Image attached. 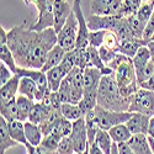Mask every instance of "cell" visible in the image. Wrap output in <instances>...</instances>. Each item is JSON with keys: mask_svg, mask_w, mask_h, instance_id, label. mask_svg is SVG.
I'll use <instances>...</instances> for the list:
<instances>
[{"mask_svg": "<svg viewBox=\"0 0 154 154\" xmlns=\"http://www.w3.org/2000/svg\"><path fill=\"white\" fill-rule=\"evenodd\" d=\"M57 43L58 37L53 27L43 31H33L20 25L8 32L6 45L14 54L16 66L20 68L41 69L48 52Z\"/></svg>", "mask_w": 154, "mask_h": 154, "instance_id": "1", "label": "cell"}, {"mask_svg": "<svg viewBox=\"0 0 154 154\" xmlns=\"http://www.w3.org/2000/svg\"><path fill=\"white\" fill-rule=\"evenodd\" d=\"M130 104L131 99L125 97L121 94L115 74L112 73L102 76L99 84L97 105L112 111H128Z\"/></svg>", "mask_w": 154, "mask_h": 154, "instance_id": "2", "label": "cell"}, {"mask_svg": "<svg viewBox=\"0 0 154 154\" xmlns=\"http://www.w3.org/2000/svg\"><path fill=\"white\" fill-rule=\"evenodd\" d=\"M115 78L119 84L120 91L125 97L131 99L132 95L139 89V84L137 80V74L133 66L132 58L127 57L120 66L113 72Z\"/></svg>", "mask_w": 154, "mask_h": 154, "instance_id": "3", "label": "cell"}, {"mask_svg": "<svg viewBox=\"0 0 154 154\" xmlns=\"http://www.w3.org/2000/svg\"><path fill=\"white\" fill-rule=\"evenodd\" d=\"M94 112L100 128L101 130H107V131L116 125L126 123L133 116V112H130V111H112V110L104 109L99 105L94 109Z\"/></svg>", "mask_w": 154, "mask_h": 154, "instance_id": "4", "label": "cell"}, {"mask_svg": "<svg viewBox=\"0 0 154 154\" xmlns=\"http://www.w3.org/2000/svg\"><path fill=\"white\" fill-rule=\"evenodd\" d=\"M128 111L143 113L149 117L154 116V91L139 88L131 97V104Z\"/></svg>", "mask_w": 154, "mask_h": 154, "instance_id": "5", "label": "cell"}, {"mask_svg": "<svg viewBox=\"0 0 154 154\" xmlns=\"http://www.w3.org/2000/svg\"><path fill=\"white\" fill-rule=\"evenodd\" d=\"M53 4L54 0H37L33 5L38 10V16L36 22L30 27L33 31H43L53 27L54 16H53Z\"/></svg>", "mask_w": 154, "mask_h": 154, "instance_id": "6", "label": "cell"}, {"mask_svg": "<svg viewBox=\"0 0 154 154\" xmlns=\"http://www.w3.org/2000/svg\"><path fill=\"white\" fill-rule=\"evenodd\" d=\"M76 36H78V19H76L74 11L68 17L67 22L64 23L62 30L57 33L58 45L66 51L70 52L75 48L76 45Z\"/></svg>", "mask_w": 154, "mask_h": 154, "instance_id": "7", "label": "cell"}, {"mask_svg": "<svg viewBox=\"0 0 154 154\" xmlns=\"http://www.w3.org/2000/svg\"><path fill=\"white\" fill-rule=\"evenodd\" d=\"M73 11L78 19V36H76L75 48H86L89 46V33L86 19L82 10V0H73Z\"/></svg>", "mask_w": 154, "mask_h": 154, "instance_id": "8", "label": "cell"}, {"mask_svg": "<svg viewBox=\"0 0 154 154\" xmlns=\"http://www.w3.org/2000/svg\"><path fill=\"white\" fill-rule=\"evenodd\" d=\"M123 0H91L90 11L93 15L119 16Z\"/></svg>", "mask_w": 154, "mask_h": 154, "instance_id": "9", "label": "cell"}, {"mask_svg": "<svg viewBox=\"0 0 154 154\" xmlns=\"http://www.w3.org/2000/svg\"><path fill=\"white\" fill-rule=\"evenodd\" d=\"M70 138L73 140L75 153H82L89 147L88 132H86V125H85L84 116L73 122V130L70 133Z\"/></svg>", "mask_w": 154, "mask_h": 154, "instance_id": "10", "label": "cell"}, {"mask_svg": "<svg viewBox=\"0 0 154 154\" xmlns=\"http://www.w3.org/2000/svg\"><path fill=\"white\" fill-rule=\"evenodd\" d=\"M72 12H73V6H70V4L67 2V0H54V4H53V16H54L53 29L56 30L57 33L62 30V27L64 26V23L67 22V20L70 16Z\"/></svg>", "mask_w": 154, "mask_h": 154, "instance_id": "11", "label": "cell"}, {"mask_svg": "<svg viewBox=\"0 0 154 154\" xmlns=\"http://www.w3.org/2000/svg\"><path fill=\"white\" fill-rule=\"evenodd\" d=\"M120 16H102V15H93L90 14L86 19L88 27L90 31H113Z\"/></svg>", "mask_w": 154, "mask_h": 154, "instance_id": "12", "label": "cell"}, {"mask_svg": "<svg viewBox=\"0 0 154 154\" xmlns=\"http://www.w3.org/2000/svg\"><path fill=\"white\" fill-rule=\"evenodd\" d=\"M113 70L106 67L105 69H99L95 67H88L84 69V90L99 89L101 78L106 74H112Z\"/></svg>", "mask_w": 154, "mask_h": 154, "instance_id": "13", "label": "cell"}, {"mask_svg": "<svg viewBox=\"0 0 154 154\" xmlns=\"http://www.w3.org/2000/svg\"><path fill=\"white\" fill-rule=\"evenodd\" d=\"M149 121H150L149 116H146V115H143V113L133 112V116L126 122V126L128 127V130L131 131L132 134L142 133V134L148 136Z\"/></svg>", "mask_w": 154, "mask_h": 154, "instance_id": "14", "label": "cell"}, {"mask_svg": "<svg viewBox=\"0 0 154 154\" xmlns=\"http://www.w3.org/2000/svg\"><path fill=\"white\" fill-rule=\"evenodd\" d=\"M19 84L20 76L14 75L6 84L0 86V104H4L16 97V93H19Z\"/></svg>", "mask_w": 154, "mask_h": 154, "instance_id": "15", "label": "cell"}, {"mask_svg": "<svg viewBox=\"0 0 154 154\" xmlns=\"http://www.w3.org/2000/svg\"><path fill=\"white\" fill-rule=\"evenodd\" d=\"M128 144L133 149L134 154H154L149 144L147 134H142V133L133 134L132 138L128 140Z\"/></svg>", "mask_w": 154, "mask_h": 154, "instance_id": "16", "label": "cell"}, {"mask_svg": "<svg viewBox=\"0 0 154 154\" xmlns=\"http://www.w3.org/2000/svg\"><path fill=\"white\" fill-rule=\"evenodd\" d=\"M66 53H67L66 51H64V49L57 43V45L48 52L47 58H46V62H45L43 67H42L41 69L46 73V72H48L49 69L58 67L59 64L62 63V60H63L64 56H66Z\"/></svg>", "mask_w": 154, "mask_h": 154, "instance_id": "17", "label": "cell"}, {"mask_svg": "<svg viewBox=\"0 0 154 154\" xmlns=\"http://www.w3.org/2000/svg\"><path fill=\"white\" fill-rule=\"evenodd\" d=\"M149 42L143 40V38H131V40H127V41H123L121 42V46H120V51L119 53H122L130 58H133L136 56V53L138 52V49L143 46H147Z\"/></svg>", "mask_w": 154, "mask_h": 154, "instance_id": "18", "label": "cell"}, {"mask_svg": "<svg viewBox=\"0 0 154 154\" xmlns=\"http://www.w3.org/2000/svg\"><path fill=\"white\" fill-rule=\"evenodd\" d=\"M17 144L19 143L12 139L9 133L8 121L3 116H0V154H5L9 148H12Z\"/></svg>", "mask_w": 154, "mask_h": 154, "instance_id": "19", "label": "cell"}, {"mask_svg": "<svg viewBox=\"0 0 154 154\" xmlns=\"http://www.w3.org/2000/svg\"><path fill=\"white\" fill-rule=\"evenodd\" d=\"M97 93H99V89L84 90L83 99L78 104L80 110H82V112H83V115H86L88 112L93 111L97 106Z\"/></svg>", "mask_w": 154, "mask_h": 154, "instance_id": "20", "label": "cell"}, {"mask_svg": "<svg viewBox=\"0 0 154 154\" xmlns=\"http://www.w3.org/2000/svg\"><path fill=\"white\" fill-rule=\"evenodd\" d=\"M8 128L11 138L16 140L17 143L26 146L29 142L26 139V133H25V123L20 120H14L11 122H8Z\"/></svg>", "mask_w": 154, "mask_h": 154, "instance_id": "21", "label": "cell"}, {"mask_svg": "<svg viewBox=\"0 0 154 154\" xmlns=\"http://www.w3.org/2000/svg\"><path fill=\"white\" fill-rule=\"evenodd\" d=\"M23 123H25V133H26L27 142L33 147H38L43 139V133L41 131L40 126L30 121H26Z\"/></svg>", "mask_w": 154, "mask_h": 154, "instance_id": "22", "label": "cell"}, {"mask_svg": "<svg viewBox=\"0 0 154 154\" xmlns=\"http://www.w3.org/2000/svg\"><path fill=\"white\" fill-rule=\"evenodd\" d=\"M16 102H17V107H19V120L22 122L29 121V116H30V112L33 107L35 101L29 99L27 96L19 94L16 96Z\"/></svg>", "mask_w": 154, "mask_h": 154, "instance_id": "23", "label": "cell"}, {"mask_svg": "<svg viewBox=\"0 0 154 154\" xmlns=\"http://www.w3.org/2000/svg\"><path fill=\"white\" fill-rule=\"evenodd\" d=\"M109 133L112 138L113 142L116 143H122V142H128L132 138V133L128 130V127L126 126V123H121V125H116L111 127L109 130Z\"/></svg>", "mask_w": 154, "mask_h": 154, "instance_id": "24", "label": "cell"}, {"mask_svg": "<svg viewBox=\"0 0 154 154\" xmlns=\"http://www.w3.org/2000/svg\"><path fill=\"white\" fill-rule=\"evenodd\" d=\"M0 116H3L8 122L19 120V107L16 97L4 104H0Z\"/></svg>", "mask_w": 154, "mask_h": 154, "instance_id": "25", "label": "cell"}, {"mask_svg": "<svg viewBox=\"0 0 154 154\" xmlns=\"http://www.w3.org/2000/svg\"><path fill=\"white\" fill-rule=\"evenodd\" d=\"M84 119H85L86 132H88V142H89V144H91V143H94V140H95L96 133L99 132V130H101V128H100L99 122L96 120L94 110L90 111V112H88L86 115H84Z\"/></svg>", "mask_w": 154, "mask_h": 154, "instance_id": "26", "label": "cell"}, {"mask_svg": "<svg viewBox=\"0 0 154 154\" xmlns=\"http://www.w3.org/2000/svg\"><path fill=\"white\" fill-rule=\"evenodd\" d=\"M113 32L116 33V36L119 37V40L121 42L127 41V40H131V38L134 37L127 17H120L119 19V21L116 23V27L113 29Z\"/></svg>", "mask_w": 154, "mask_h": 154, "instance_id": "27", "label": "cell"}, {"mask_svg": "<svg viewBox=\"0 0 154 154\" xmlns=\"http://www.w3.org/2000/svg\"><path fill=\"white\" fill-rule=\"evenodd\" d=\"M72 130H73V122L67 120L66 117H58L57 121L54 122L53 127H52V132L56 136H58L59 138H63V137H67L72 133Z\"/></svg>", "mask_w": 154, "mask_h": 154, "instance_id": "28", "label": "cell"}, {"mask_svg": "<svg viewBox=\"0 0 154 154\" xmlns=\"http://www.w3.org/2000/svg\"><path fill=\"white\" fill-rule=\"evenodd\" d=\"M36 93H37V85L36 83L27 76L20 78V84H19V94L27 96L31 100H36Z\"/></svg>", "mask_w": 154, "mask_h": 154, "instance_id": "29", "label": "cell"}, {"mask_svg": "<svg viewBox=\"0 0 154 154\" xmlns=\"http://www.w3.org/2000/svg\"><path fill=\"white\" fill-rule=\"evenodd\" d=\"M46 75H47V80H48V88L51 91H58V89L63 82V79L66 78L64 74L62 73L60 68L59 67H56V68H52L49 69L48 72H46Z\"/></svg>", "mask_w": 154, "mask_h": 154, "instance_id": "30", "label": "cell"}, {"mask_svg": "<svg viewBox=\"0 0 154 154\" xmlns=\"http://www.w3.org/2000/svg\"><path fill=\"white\" fill-rule=\"evenodd\" d=\"M60 113L63 117H66L67 120L74 122L76 120H79L80 117H83L84 115L79 107V105L75 104H70V102H64L60 106Z\"/></svg>", "mask_w": 154, "mask_h": 154, "instance_id": "31", "label": "cell"}, {"mask_svg": "<svg viewBox=\"0 0 154 154\" xmlns=\"http://www.w3.org/2000/svg\"><path fill=\"white\" fill-rule=\"evenodd\" d=\"M132 60H133V66H134L136 72H138L142 68H144L147 64L152 60V58H150V51L148 48V45L140 47L138 49V52L136 53V56L132 58Z\"/></svg>", "mask_w": 154, "mask_h": 154, "instance_id": "32", "label": "cell"}, {"mask_svg": "<svg viewBox=\"0 0 154 154\" xmlns=\"http://www.w3.org/2000/svg\"><path fill=\"white\" fill-rule=\"evenodd\" d=\"M94 142L102 149V152H104L105 154H110L111 153L113 140H112V138H111V136H110L107 130H99Z\"/></svg>", "mask_w": 154, "mask_h": 154, "instance_id": "33", "label": "cell"}, {"mask_svg": "<svg viewBox=\"0 0 154 154\" xmlns=\"http://www.w3.org/2000/svg\"><path fill=\"white\" fill-rule=\"evenodd\" d=\"M143 0H123L122 6L120 10V17H128L139 10V8L142 6Z\"/></svg>", "mask_w": 154, "mask_h": 154, "instance_id": "34", "label": "cell"}, {"mask_svg": "<svg viewBox=\"0 0 154 154\" xmlns=\"http://www.w3.org/2000/svg\"><path fill=\"white\" fill-rule=\"evenodd\" d=\"M0 60H2L4 64H6V66L11 69L12 73L16 74L17 66H16L14 54H12L11 49L9 48L8 45H0Z\"/></svg>", "mask_w": 154, "mask_h": 154, "instance_id": "35", "label": "cell"}, {"mask_svg": "<svg viewBox=\"0 0 154 154\" xmlns=\"http://www.w3.org/2000/svg\"><path fill=\"white\" fill-rule=\"evenodd\" d=\"M86 51H88V56H89V62H90V67H95V68H99V69H105L106 66L102 62L101 57H100V53H99V48L89 45L86 47Z\"/></svg>", "mask_w": 154, "mask_h": 154, "instance_id": "36", "label": "cell"}, {"mask_svg": "<svg viewBox=\"0 0 154 154\" xmlns=\"http://www.w3.org/2000/svg\"><path fill=\"white\" fill-rule=\"evenodd\" d=\"M153 12H154V4H153V2H147V3L142 4V6H140L139 10L136 12V15L140 20V22H142L144 26H147V23H148L149 19L152 17Z\"/></svg>", "mask_w": 154, "mask_h": 154, "instance_id": "37", "label": "cell"}, {"mask_svg": "<svg viewBox=\"0 0 154 154\" xmlns=\"http://www.w3.org/2000/svg\"><path fill=\"white\" fill-rule=\"evenodd\" d=\"M73 52H74V59H75V67H79L82 69L90 67L86 48H74Z\"/></svg>", "mask_w": 154, "mask_h": 154, "instance_id": "38", "label": "cell"}, {"mask_svg": "<svg viewBox=\"0 0 154 154\" xmlns=\"http://www.w3.org/2000/svg\"><path fill=\"white\" fill-rule=\"evenodd\" d=\"M46 115V111L43 109V105L41 101H35L33 104V107L30 112V116H29V121L32 122V123H36V125H40L41 121L43 120Z\"/></svg>", "mask_w": 154, "mask_h": 154, "instance_id": "39", "label": "cell"}, {"mask_svg": "<svg viewBox=\"0 0 154 154\" xmlns=\"http://www.w3.org/2000/svg\"><path fill=\"white\" fill-rule=\"evenodd\" d=\"M128 22H130V26H131V30L133 32V36L136 38H143V33H144V29L146 26L140 22V20L137 17L136 14L128 16Z\"/></svg>", "mask_w": 154, "mask_h": 154, "instance_id": "40", "label": "cell"}, {"mask_svg": "<svg viewBox=\"0 0 154 154\" xmlns=\"http://www.w3.org/2000/svg\"><path fill=\"white\" fill-rule=\"evenodd\" d=\"M102 46L107 47L109 49L113 51V52H117L120 51V46H121V41L119 40V37L116 36L113 31H106V35H105V38H104V43Z\"/></svg>", "mask_w": 154, "mask_h": 154, "instance_id": "41", "label": "cell"}, {"mask_svg": "<svg viewBox=\"0 0 154 154\" xmlns=\"http://www.w3.org/2000/svg\"><path fill=\"white\" fill-rule=\"evenodd\" d=\"M62 70V73L64 74V76H67L68 73L75 67V59H74V52L70 51V52H67L66 56H64L62 63L58 66Z\"/></svg>", "mask_w": 154, "mask_h": 154, "instance_id": "42", "label": "cell"}, {"mask_svg": "<svg viewBox=\"0 0 154 154\" xmlns=\"http://www.w3.org/2000/svg\"><path fill=\"white\" fill-rule=\"evenodd\" d=\"M60 139L58 136L53 134V133H49V134H46L43 136V139H42V142H41V146L49 149V150H53L56 152L58 149V146H59V142H60Z\"/></svg>", "mask_w": 154, "mask_h": 154, "instance_id": "43", "label": "cell"}, {"mask_svg": "<svg viewBox=\"0 0 154 154\" xmlns=\"http://www.w3.org/2000/svg\"><path fill=\"white\" fill-rule=\"evenodd\" d=\"M57 152H58V154H75L74 144H73V140L70 138V134L67 137H63L60 139Z\"/></svg>", "mask_w": 154, "mask_h": 154, "instance_id": "44", "label": "cell"}, {"mask_svg": "<svg viewBox=\"0 0 154 154\" xmlns=\"http://www.w3.org/2000/svg\"><path fill=\"white\" fill-rule=\"evenodd\" d=\"M58 95L60 97V101L63 102H70V82L67 79V78H64L59 89H58Z\"/></svg>", "mask_w": 154, "mask_h": 154, "instance_id": "45", "label": "cell"}, {"mask_svg": "<svg viewBox=\"0 0 154 154\" xmlns=\"http://www.w3.org/2000/svg\"><path fill=\"white\" fill-rule=\"evenodd\" d=\"M105 35H106V31H104V30L90 31V33H89V45H91L96 48L101 47L102 43H104Z\"/></svg>", "mask_w": 154, "mask_h": 154, "instance_id": "46", "label": "cell"}, {"mask_svg": "<svg viewBox=\"0 0 154 154\" xmlns=\"http://www.w3.org/2000/svg\"><path fill=\"white\" fill-rule=\"evenodd\" d=\"M136 74H137L138 84H139V83H142V82H144V80H147V79H149L150 76H153V75H154V66H153L152 60L147 64L144 68H142L140 70L136 72Z\"/></svg>", "mask_w": 154, "mask_h": 154, "instance_id": "47", "label": "cell"}, {"mask_svg": "<svg viewBox=\"0 0 154 154\" xmlns=\"http://www.w3.org/2000/svg\"><path fill=\"white\" fill-rule=\"evenodd\" d=\"M14 75L15 74L11 72V69L6 66V64H4L3 62L0 63V86L6 84Z\"/></svg>", "mask_w": 154, "mask_h": 154, "instance_id": "48", "label": "cell"}, {"mask_svg": "<svg viewBox=\"0 0 154 154\" xmlns=\"http://www.w3.org/2000/svg\"><path fill=\"white\" fill-rule=\"evenodd\" d=\"M99 53H100V57H101V59H102V62H104L105 66H107V64H109L115 57H116V54H117V52H113V51L109 49V48L105 47V46L99 47Z\"/></svg>", "mask_w": 154, "mask_h": 154, "instance_id": "49", "label": "cell"}, {"mask_svg": "<svg viewBox=\"0 0 154 154\" xmlns=\"http://www.w3.org/2000/svg\"><path fill=\"white\" fill-rule=\"evenodd\" d=\"M143 40H146V41H148V42L154 41V12H153L152 17L149 19L147 26H146V29H144Z\"/></svg>", "mask_w": 154, "mask_h": 154, "instance_id": "50", "label": "cell"}, {"mask_svg": "<svg viewBox=\"0 0 154 154\" xmlns=\"http://www.w3.org/2000/svg\"><path fill=\"white\" fill-rule=\"evenodd\" d=\"M117 148H119V154H134L133 149L128 144V142L117 143Z\"/></svg>", "mask_w": 154, "mask_h": 154, "instance_id": "51", "label": "cell"}, {"mask_svg": "<svg viewBox=\"0 0 154 154\" xmlns=\"http://www.w3.org/2000/svg\"><path fill=\"white\" fill-rule=\"evenodd\" d=\"M139 88H143V89H147V90H150V91H154V75L150 76L149 79L139 83Z\"/></svg>", "mask_w": 154, "mask_h": 154, "instance_id": "52", "label": "cell"}, {"mask_svg": "<svg viewBox=\"0 0 154 154\" xmlns=\"http://www.w3.org/2000/svg\"><path fill=\"white\" fill-rule=\"evenodd\" d=\"M89 154H105L102 152V149L94 142L91 144H89Z\"/></svg>", "mask_w": 154, "mask_h": 154, "instance_id": "53", "label": "cell"}, {"mask_svg": "<svg viewBox=\"0 0 154 154\" xmlns=\"http://www.w3.org/2000/svg\"><path fill=\"white\" fill-rule=\"evenodd\" d=\"M36 154H58V152L57 150L56 152L49 150V149H47V148H45L40 144L38 147H36Z\"/></svg>", "mask_w": 154, "mask_h": 154, "instance_id": "54", "label": "cell"}, {"mask_svg": "<svg viewBox=\"0 0 154 154\" xmlns=\"http://www.w3.org/2000/svg\"><path fill=\"white\" fill-rule=\"evenodd\" d=\"M6 43H8V32L2 26L0 27V45H6Z\"/></svg>", "mask_w": 154, "mask_h": 154, "instance_id": "55", "label": "cell"}, {"mask_svg": "<svg viewBox=\"0 0 154 154\" xmlns=\"http://www.w3.org/2000/svg\"><path fill=\"white\" fill-rule=\"evenodd\" d=\"M148 136H150V137H154V116H152V117H150V121H149Z\"/></svg>", "mask_w": 154, "mask_h": 154, "instance_id": "56", "label": "cell"}, {"mask_svg": "<svg viewBox=\"0 0 154 154\" xmlns=\"http://www.w3.org/2000/svg\"><path fill=\"white\" fill-rule=\"evenodd\" d=\"M148 48L150 51V58H152V63H153V66H154V41H152V42L148 43Z\"/></svg>", "mask_w": 154, "mask_h": 154, "instance_id": "57", "label": "cell"}, {"mask_svg": "<svg viewBox=\"0 0 154 154\" xmlns=\"http://www.w3.org/2000/svg\"><path fill=\"white\" fill-rule=\"evenodd\" d=\"M110 154H119V148H117V143L113 142L112 148H111V153Z\"/></svg>", "mask_w": 154, "mask_h": 154, "instance_id": "58", "label": "cell"}, {"mask_svg": "<svg viewBox=\"0 0 154 154\" xmlns=\"http://www.w3.org/2000/svg\"><path fill=\"white\" fill-rule=\"evenodd\" d=\"M148 140H149V144H150V147H152V150H153V153H154V139H153V137L148 136Z\"/></svg>", "mask_w": 154, "mask_h": 154, "instance_id": "59", "label": "cell"}, {"mask_svg": "<svg viewBox=\"0 0 154 154\" xmlns=\"http://www.w3.org/2000/svg\"><path fill=\"white\" fill-rule=\"evenodd\" d=\"M75 154H89V147H88L84 152H82V153H75Z\"/></svg>", "mask_w": 154, "mask_h": 154, "instance_id": "60", "label": "cell"}, {"mask_svg": "<svg viewBox=\"0 0 154 154\" xmlns=\"http://www.w3.org/2000/svg\"><path fill=\"white\" fill-rule=\"evenodd\" d=\"M23 3L26 4V5H30V3H29V0H23Z\"/></svg>", "mask_w": 154, "mask_h": 154, "instance_id": "61", "label": "cell"}, {"mask_svg": "<svg viewBox=\"0 0 154 154\" xmlns=\"http://www.w3.org/2000/svg\"><path fill=\"white\" fill-rule=\"evenodd\" d=\"M147 2H152V0H143V3H147Z\"/></svg>", "mask_w": 154, "mask_h": 154, "instance_id": "62", "label": "cell"}, {"mask_svg": "<svg viewBox=\"0 0 154 154\" xmlns=\"http://www.w3.org/2000/svg\"><path fill=\"white\" fill-rule=\"evenodd\" d=\"M153 139H154V137H153Z\"/></svg>", "mask_w": 154, "mask_h": 154, "instance_id": "63", "label": "cell"}, {"mask_svg": "<svg viewBox=\"0 0 154 154\" xmlns=\"http://www.w3.org/2000/svg\"><path fill=\"white\" fill-rule=\"evenodd\" d=\"M153 4H154V3H153Z\"/></svg>", "mask_w": 154, "mask_h": 154, "instance_id": "64", "label": "cell"}]
</instances>
